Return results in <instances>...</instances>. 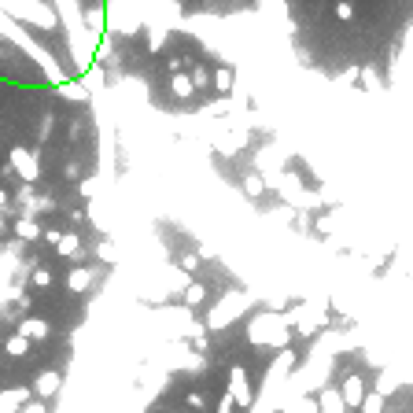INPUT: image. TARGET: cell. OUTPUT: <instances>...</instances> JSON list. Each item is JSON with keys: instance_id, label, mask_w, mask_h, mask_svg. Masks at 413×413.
Masks as SVG:
<instances>
[{"instance_id": "obj_26", "label": "cell", "mask_w": 413, "mask_h": 413, "mask_svg": "<svg viewBox=\"0 0 413 413\" xmlns=\"http://www.w3.org/2000/svg\"><path fill=\"white\" fill-rule=\"evenodd\" d=\"M248 192H251V196H258V192H262V181H258V177H248Z\"/></svg>"}, {"instance_id": "obj_11", "label": "cell", "mask_w": 413, "mask_h": 413, "mask_svg": "<svg viewBox=\"0 0 413 413\" xmlns=\"http://www.w3.org/2000/svg\"><path fill=\"white\" fill-rule=\"evenodd\" d=\"M15 232H19V240H41V236H45V229L37 225V222H30V218H19V222H15Z\"/></svg>"}, {"instance_id": "obj_4", "label": "cell", "mask_w": 413, "mask_h": 413, "mask_svg": "<svg viewBox=\"0 0 413 413\" xmlns=\"http://www.w3.org/2000/svg\"><path fill=\"white\" fill-rule=\"evenodd\" d=\"M314 398H317V413H347V403H343L340 387H321Z\"/></svg>"}, {"instance_id": "obj_14", "label": "cell", "mask_w": 413, "mask_h": 413, "mask_svg": "<svg viewBox=\"0 0 413 413\" xmlns=\"http://www.w3.org/2000/svg\"><path fill=\"white\" fill-rule=\"evenodd\" d=\"M361 413H384V395L380 391H366V398H361Z\"/></svg>"}, {"instance_id": "obj_5", "label": "cell", "mask_w": 413, "mask_h": 413, "mask_svg": "<svg viewBox=\"0 0 413 413\" xmlns=\"http://www.w3.org/2000/svg\"><path fill=\"white\" fill-rule=\"evenodd\" d=\"M240 310H243V299H236V295H225L222 306L211 310V329H225V317L240 314Z\"/></svg>"}, {"instance_id": "obj_16", "label": "cell", "mask_w": 413, "mask_h": 413, "mask_svg": "<svg viewBox=\"0 0 413 413\" xmlns=\"http://www.w3.org/2000/svg\"><path fill=\"white\" fill-rule=\"evenodd\" d=\"M206 299V288H203V284H188V288H185V303L188 306H200Z\"/></svg>"}, {"instance_id": "obj_24", "label": "cell", "mask_w": 413, "mask_h": 413, "mask_svg": "<svg viewBox=\"0 0 413 413\" xmlns=\"http://www.w3.org/2000/svg\"><path fill=\"white\" fill-rule=\"evenodd\" d=\"M59 236H63L59 229H45V243H52V248H56V243H59Z\"/></svg>"}, {"instance_id": "obj_2", "label": "cell", "mask_w": 413, "mask_h": 413, "mask_svg": "<svg viewBox=\"0 0 413 413\" xmlns=\"http://www.w3.org/2000/svg\"><path fill=\"white\" fill-rule=\"evenodd\" d=\"M8 163H11V170H15L22 181H30V185L41 177V163H37V155L30 148H22V144H15L8 151Z\"/></svg>"}, {"instance_id": "obj_28", "label": "cell", "mask_w": 413, "mask_h": 413, "mask_svg": "<svg viewBox=\"0 0 413 413\" xmlns=\"http://www.w3.org/2000/svg\"><path fill=\"white\" fill-rule=\"evenodd\" d=\"M0 225H4V218H0Z\"/></svg>"}, {"instance_id": "obj_20", "label": "cell", "mask_w": 413, "mask_h": 413, "mask_svg": "<svg viewBox=\"0 0 413 413\" xmlns=\"http://www.w3.org/2000/svg\"><path fill=\"white\" fill-rule=\"evenodd\" d=\"M19 413H48V406H45V398H30V403H22Z\"/></svg>"}, {"instance_id": "obj_27", "label": "cell", "mask_w": 413, "mask_h": 413, "mask_svg": "<svg viewBox=\"0 0 413 413\" xmlns=\"http://www.w3.org/2000/svg\"><path fill=\"white\" fill-rule=\"evenodd\" d=\"M4 203H8V192H4V188H0V211H4Z\"/></svg>"}, {"instance_id": "obj_10", "label": "cell", "mask_w": 413, "mask_h": 413, "mask_svg": "<svg viewBox=\"0 0 413 413\" xmlns=\"http://www.w3.org/2000/svg\"><path fill=\"white\" fill-rule=\"evenodd\" d=\"M170 89H174V96H177V100L196 96V85H192V77H188V74H181V70L170 77Z\"/></svg>"}, {"instance_id": "obj_22", "label": "cell", "mask_w": 413, "mask_h": 413, "mask_svg": "<svg viewBox=\"0 0 413 413\" xmlns=\"http://www.w3.org/2000/svg\"><path fill=\"white\" fill-rule=\"evenodd\" d=\"M181 269H185V273H196V269H200V258H196V255H185V258H181Z\"/></svg>"}, {"instance_id": "obj_17", "label": "cell", "mask_w": 413, "mask_h": 413, "mask_svg": "<svg viewBox=\"0 0 413 413\" xmlns=\"http://www.w3.org/2000/svg\"><path fill=\"white\" fill-rule=\"evenodd\" d=\"M336 19H340V22L354 19V4H351V0H336Z\"/></svg>"}, {"instance_id": "obj_15", "label": "cell", "mask_w": 413, "mask_h": 413, "mask_svg": "<svg viewBox=\"0 0 413 413\" xmlns=\"http://www.w3.org/2000/svg\"><path fill=\"white\" fill-rule=\"evenodd\" d=\"M395 387H398V377H395V373H380V380H377V391L387 398V395H395Z\"/></svg>"}, {"instance_id": "obj_12", "label": "cell", "mask_w": 413, "mask_h": 413, "mask_svg": "<svg viewBox=\"0 0 413 413\" xmlns=\"http://www.w3.org/2000/svg\"><path fill=\"white\" fill-rule=\"evenodd\" d=\"M4 351L11 354V358H26V354H30V340H26V336H11V340L4 343Z\"/></svg>"}, {"instance_id": "obj_8", "label": "cell", "mask_w": 413, "mask_h": 413, "mask_svg": "<svg viewBox=\"0 0 413 413\" xmlns=\"http://www.w3.org/2000/svg\"><path fill=\"white\" fill-rule=\"evenodd\" d=\"M59 373H41V377H37V384H33V395L37 398H52V395H56L59 391Z\"/></svg>"}, {"instance_id": "obj_1", "label": "cell", "mask_w": 413, "mask_h": 413, "mask_svg": "<svg viewBox=\"0 0 413 413\" xmlns=\"http://www.w3.org/2000/svg\"><path fill=\"white\" fill-rule=\"evenodd\" d=\"M225 391L232 395V403H236L240 410H251L255 406V391H251V384H248V369H243V366H232L229 369Z\"/></svg>"}, {"instance_id": "obj_13", "label": "cell", "mask_w": 413, "mask_h": 413, "mask_svg": "<svg viewBox=\"0 0 413 413\" xmlns=\"http://www.w3.org/2000/svg\"><path fill=\"white\" fill-rule=\"evenodd\" d=\"M56 251L70 258V255H77V251H82V240H77L74 232H63V236H59V243H56Z\"/></svg>"}, {"instance_id": "obj_21", "label": "cell", "mask_w": 413, "mask_h": 413, "mask_svg": "<svg viewBox=\"0 0 413 413\" xmlns=\"http://www.w3.org/2000/svg\"><path fill=\"white\" fill-rule=\"evenodd\" d=\"M48 284H52L48 269H33V288H48Z\"/></svg>"}, {"instance_id": "obj_25", "label": "cell", "mask_w": 413, "mask_h": 413, "mask_svg": "<svg viewBox=\"0 0 413 413\" xmlns=\"http://www.w3.org/2000/svg\"><path fill=\"white\" fill-rule=\"evenodd\" d=\"M188 406H192V410H203L206 403H203V395H200V391H192V395H188Z\"/></svg>"}, {"instance_id": "obj_18", "label": "cell", "mask_w": 413, "mask_h": 413, "mask_svg": "<svg viewBox=\"0 0 413 413\" xmlns=\"http://www.w3.org/2000/svg\"><path fill=\"white\" fill-rule=\"evenodd\" d=\"M214 85H218V93H232V74H229V67H222L214 74Z\"/></svg>"}, {"instance_id": "obj_7", "label": "cell", "mask_w": 413, "mask_h": 413, "mask_svg": "<svg viewBox=\"0 0 413 413\" xmlns=\"http://www.w3.org/2000/svg\"><path fill=\"white\" fill-rule=\"evenodd\" d=\"M52 329H48V321L45 317H22L19 321V336H26V340H45Z\"/></svg>"}, {"instance_id": "obj_9", "label": "cell", "mask_w": 413, "mask_h": 413, "mask_svg": "<svg viewBox=\"0 0 413 413\" xmlns=\"http://www.w3.org/2000/svg\"><path fill=\"white\" fill-rule=\"evenodd\" d=\"M89 284H93V269H89V266H74L70 277H67V288L70 292H85Z\"/></svg>"}, {"instance_id": "obj_6", "label": "cell", "mask_w": 413, "mask_h": 413, "mask_svg": "<svg viewBox=\"0 0 413 413\" xmlns=\"http://www.w3.org/2000/svg\"><path fill=\"white\" fill-rule=\"evenodd\" d=\"M22 403H30V387H8V391H0V413H19Z\"/></svg>"}, {"instance_id": "obj_23", "label": "cell", "mask_w": 413, "mask_h": 413, "mask_svg": "<svg viewBox=\"0 0 413 413\" xmlns=\"http://www.w3.org/2000/svg\"><path fill=\"white\" fill-rule=\"evenodd\" d=\"M232 406H236V403H232V395L225 391L222 398H218V410H214V413H232Z\"/></svg>"}, {"instance_id": "obj_3", "label": "cell", "mask_w": 413, "mask_h": 413, "mask_svg": "<svg viewBox=\"0 0 413 413\" xmlns=\"http://www.w3.org/2000/svg\"><path fill=\"white\" fill-rule=\"evenodd\" d=\"M340 395H343L347 410H358V406H361V398H366V380H361L358 373H351V377H343V384H340Z\"/></svg>"}, {"instance_id": "obj_19", "label": "cell", "mask_w": 413, "mask_h": 413, "mask_svg": "<svg viewBox=\"0 0 413 413\" xmlns=\"http://www.w3.org/2000/svg\"><path fill=\"white\" fill-rule=\"evenodd\" d=\"M188 77H192V85H196V89H206V85H211V74H206V67H196Z\"/></svg>"}]
</instances>
